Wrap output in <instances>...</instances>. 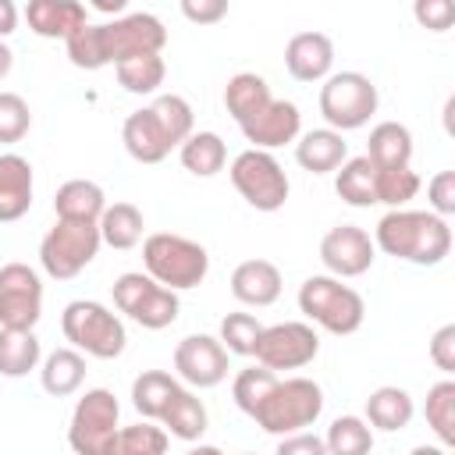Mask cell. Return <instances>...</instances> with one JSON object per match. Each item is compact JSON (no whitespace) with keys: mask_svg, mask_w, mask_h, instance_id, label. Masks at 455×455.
<instances>
[{"mask_svg":"<svg viewBox=\"0 0 455 455\" xmlns=\"http://www.w3.org/2000/svg\"><path fill=\"white\" fill-rule=\"evenodd\" d=\"M274 455H327V444H323V437H320V434L299 430V434L281 437Z\"/></svg>","mask_w":455,"mask_h":455,"instance_id":"7dc6e473","label":"cell"},{"mask_svg":"<svg viewBox=\"0 0 455 455\" xmlns=\"http://www.w3.org/2000/svg\"><path fill=\"white\" fill-rule=\"evenodd\" d=\"M64 50H68V60L82 71H100L110 64L107 46H103V25H96V21H85L82 28H75L64 39Z\"/></svg>","mask_w":455,"mask_h":455,"instance_id":"f35d334b","label":"cell"},{"mask_svg":"<svg viewBox=\"0 0 455 455\" xmlns=\"http://www.w3.org/2000/svg\"><path fill=\"white\" fill-rule=\"evenodd\" d=\"M100 245H103V238H100L96 224L57 220L39 242V263L53 281H71L96 259Z\"/></svg>","mask_w":455,"mask_h":455,"instance_id":"ba28073f","label":"cell"},{"mask_svg":"<svg viewBox=\"0 0 455 455\" xmlns=\"http://www.w3.org/2000/svg\"><path fill=\"white\" fill-rule=\"evenodd\" d=\"M245 455H252V451H245Z\"/></svg>","mask_w":455,"mask_h":455,"instance_id":"11a10c76","label":"cell"},{"mask_svg":"<svg viewBox=\"0 0 455 455\" xmlns=\"http://www.w3.org/2000/svg\"><path fill=\"white\" fill-rule=\"evenodd\" d=\"M423 188L419 174L412 167H395V171H377V203L391 210H405L409 199H416Z\"/></svg>","mask_w":455,"mask_h":455,"instance_id":"b9f144b4","label":"cell"},{"mask_svg":"<svg viewBox=\"0 0 455 455\" xmlns=\"http://www.w3.org/2000/svg\"><path fill=\"white\" fill-rule=\"evenodd\" d=\"M270 100H274V96H270V85H267V78L256 75V71H238V75H231L228 85H224V107H228V114L235 117L238 128H242L245 121H252Z\"/></svg>","mask_w":455,"mask_h":455,"instance_id":"4316f807","label":"cell"},{"mask_svg":"<svg viewBox=\"0 0 455 455\" xmlns=\"http://www.w3.org/2000/svg\"><path fill=\"white\" fill-rule=\"evenodd\" d=\"M231 185L235 192L259 213H274L288 203V174L281 167V160L274 153H263V149H242L235 160H231Z\"/></svg>","mask_w":455,"mask_h":455,"instance_id":"52a82bcc","label":"cell"},{"mask_svg":"<svg viewBox=\"0 0 455 455\" xmlns=\"http://www.w3.org/2000/svg\"><path fill=\"white\" fill-rule=\"evenodd\" d=\"M107 210V196L96 181L89 178H71L57 188L53 196V213L57 220H75V224H100Z\"/></svg>","mask_w":455,"mask_h":455,"instance_id":"603a6c76","label":"cell"},{"mask_svg":"<svg viewBox=\"0 0 455 455\" xmlns=\"http://www.w3.org/2000/svg\"><path fill=\"white\" fill-rule=\"evenodd\" d=\"M18 28V7L11 0H0V43Z\"/></svg>","mask_w":455,"mask_h":455,"instance_id":"681fc988","label":"cell"},{"mask_svg":"<svg viewBox=\"0 0 455 455\" xmlns=\"http://www.w3.org/2000/svg\"><path fill=\"white\" fill-rule=\"evenodd\" d=\"M259 334H263V323H259L252 313H228V316L220 320L217 341L228 348V355H252Z\"/></svg>","mask_w":455,"mask_h":455,"instance_id":"60d3db41","label":"cell"},{"mask_svg":"<svg viewBox=\"0 0 455 455\" xmlns=\"http://www.w3.org/2000/svg\"><path fill=\"white\" fill-rule=\"evenodd\" d=\"M32 128V110L25 103V96L18 92H0V146L21 142Z\"/></svg>","mask_w":455,"mask_h":455,"instance_id":"7bdbcfd3","label":"cell"},{"mask_svg":"<svg viewBox=\"0 0 455 455\" xmlns=\"http://www.w3.org/2000/svg\"><path fill=\"white\" fill-rule=\"evenodd\" d=\"M178 160L188 174L196 178H213L224 171L228 164V146L217 132H192L181 146H178Z\"/></svg>","mask_w":455,"mask_h":455,"instance_id":"f1b7e54d","label":"cell"},{"mask_svg":"<svg viewBox=\"0 0 455 455\" xmlns=\"http://www.w3.org/2000/svg\"><path fill=\"white\" fill-rule=\"evenodd\" d=\"M409 455H448V448H441V444H416Z\"/></svg>","mask_w":455,"mask_h":455,"instance_id":"f5cc1de1","label":"cell"},{"mask_svg":"<svg viewBox=\"0 0 455 455\" xmlns=\"http://www.w3.org/2000/svg\"><path fill=\"white\" fill-rule=\"evenodd\" d=\"M142 267L156 284H164L171 291H188L206 281L210 252L185 235L156 231V235H146V242H142Z\"/></svg>","mask_w":455,"mask_h":455,"instance_id":"7a4b0ae2","label":"cell"},{"mask_svg":"<svg viewBox=\"0 0 455 455\" xmlns=\"http://www.w3.org/2000/svg\"><path fill=\"white\" fill-rule=\"evenodd\" d=\"M96 228H100L103 245L124 252V249H135V245L142 242L146 220H142V210H139L135 203H114V206L103 210V217H100Z\"/></svg>","mask_w":455,"mask_h":455,"instance_id":"d6a6232c","label":"cell"},{"mask_svg":"<svg viewBox=\"0 0 455 455\" xmlns=\"http://www.w3.org/2000/svg\"><path fill=\"white\" fill-rule=\"evenodd\" d=\"M377 259V245L370 231L359 224H334L320 238V263L327 267L331 277H363Z\"/></svg>","mask_w":455,"mask_h":455,"instance_id":"5bb4252c","label":"cell"},{"mask_svg":"<svg viewBox=\"0 0 455 455\" xmlns=\"http://www.w3.org/2000/svg\"><path fill=\"white\" fill-rule=\"evenodd\" d=\"M412 14H416V21H419L423 28H430V32H448L451 21H455V4H451V0H416Z\"/></svg>","mask_w":455,"mask_h":455,"instance_id":"f6af8a7d","label":"cell"},{"mask_svg":"<svg viewBox=\"0 0 455 455\" xmlns=\"http://www.w3.org/2000/svg\"><path fill=\"white\" fill-rule=\"evenodd\" d=\"M43 359V345L36 331H7L0 327V377H28Z\"/></svg>","mask_w":455,"mask_h":455,"instance_id":"4dcf8cb0","label":"cell"},{"mask_svg":"<svg viewBox=\"0 0 455 455\" xmlns=\"http://www.w3.org/2000/svg\"><path fill=\"white\" fill-rule=\"evenodd\" d=\"M281 288H284V277L277 270V263L270 259H242L235 270H231V295L242 302V306H274L281 299Z\"/></svg>","mask_w":455,"mask_h":455,"instance_id":"ac0fdd59","label":"cell"},{"mask_svg":"<svg viewBox=\"0 0 455 455\" xmlns=\"http://www.w3.org/2000/svg\"><path fill=\"white\" fill-rule=\"evenodd\" d=\"M284 68L295 82H323L334 68V43L323 32H295L284 43Z\"/></svg>","mask_w":455,"mask_h":455,"instance_id":"e0dca14e","label":"cell"},{"mask_svg":"<svg viewBox=\"0 0 455 455\" xmlns=\"http://www.w3.org/2000/svg\"><path fill=\"white\" fill-rule=\"evenodd\" d=\"M299 313L323 327L327 334H355L366 320V302L355 288L341 284L331 274H313L299 284Z\"/></svg>","mask_w":455,"mask_h":455,"instance_id":"277c9868","label":"cell"},{"mask_svg":"<svg viewBox=\"0 0 455 455\" xmlns=\"http://www.w3.org/2000/svg\"><path fill=\"white\" fill-rule=\"evenodd\" d=\"M178 387L181 384H178L174 373H167V370H142L132 380V405H135V412L142 419L160 423V416H164V409H167V402H171V395Z\"/></svg>","mask_w":455,"mask_h":455,"instance_id":"f546056e","label":"cell"},{"mask_svg":"<svg viewBox=\"0 0 455 455\" xmlns=\"http://www.w3.org/2000/svg\"><path fill=\"white\" fill-rule=\"evenodd\" d=\"M92 7H96L100 14H117V18L124 14V0H96Z\"/></svg>","mask_w":455,"mask_h":455,"instance_id":"f907efd6","label":"cell"},{"mask_svg":"<svg viewBox=\"0 0 455 455\" xmlns=\"http://www.w3.org/2000/svg\"><path fill=\"white\" fill-rule=\"evenodd\" d=\"M114 306H117L128 320H135L139 327H146V331H164V327H171V323L178 320V309H181L178 291L156 284V281H153L149 274H142V270H128V274H121V277L114 281Z\"/></svg>","mask_w":455,"mask_h":455,"instance_id":"9c48e42d","label":"cell"},{"mask_svg":"<svg viewBox=\"0 0 455 455\" xmlns=\"http://www.w3.org/2000/svg\"><path fill=\"white\" fill-rule=\"evenodd\" d=\"M295 160L309 174H331L348 160V142L334 128H313L295 139Z\"/></svg>","mask_w":455,"mask_h":455,"instance_id":"44dd1931","label":"cell"},{"mask_svg":"<svg viewBox=\"0 0 455 455\" xmlns=\"http://www.w3.org/2000/svg\"><path fill=\"white\" fill-rule=\"evenodd\" d=\"M334 192L348 206H373L377 203V167L366 156H348L334 171Z\"/></svg>","mask_w":455,"mask_h":455,"instance_id":"1f68e13d","label":"cell"},{"mask_svg":"<svg viewBox=\"0 0 455 455\" xmlns=\"http://www.w3.org/2000/svg\"><path fill=\"white\" fill-rule=\"evenodd\" d=\"M174 373L188 387H217L228 377V348L213 334H188L174 345Z\"/></svg>","mask_w":455,"mask_h":455,"instance_id":"9a60e30c","label":"cell"},{"mask_svg":"<svg viewBox=\"0 0 455 455\" xmlns=\"http://www.w3.org/2000/svg\"><path fill=\"white\" fill-rule=\"evenodd\" d=\"M242 135L249 142V149H277V146H288L302 135V114L291 100H270L252 121L242 124Z\"/></svg>","mask_w":455,"mask_h":455,"instance_id":"2e32d148","label":"cell"},{"mask_svg":"<svg viewBox=\"0 0 455 455\" xmlns=\"http://www.w3.org/2000/svg\"><path fill=\"white\" fill-rule=\"evenodd\" d=\"M185 455H224L217 444H199V448H188Z\"/></svg>","mask_w":455,"mask_h":455,"instance_id":"db71d44e","label":"cell"},{"mask_svg":"<svg viewBox=\"0 0 455 455\" xmlns=\"http://www.w3.org/2000/svg\"><path fill=\"white\" fill-rule=\"evenodd\" d=\"M39 380H43V391L53 395V398L75 395L85 384V355L75 352L71 345L68 348H53L39 366Z\"/></svg>","mask_w":455,"mask_h":455,"instance_id":"83f0119b","label":"cell"},{"mask_svg":"<svg viewBox=\"0 0 455 455\" xmlns=\"http://www.w3.org/2000/svg\"><path fill=\"white\" fill-rule=\"evenodd\" d=\"M316 352H320V334L309 323H302V320H284V323L263 327L252 355L270 373H281V370L309 366L316 359Z\"/></svg>","mask_w":455,"mask_h":455,"instance_id":"8fae6325","label":"cell"},{"mask_svg":"<svg viewBox=\"0 0 455 455\" xmlns=\"http://www.w3.org/2000/svg\"><path fill=\"white\" fill-rule=\"evenodd\" d=\"M380 92L363 71H334L320 85V114L334 132H355L377 114Z\"/></svg>","mask_w":455,"mask_h":455,"instance_id":"8992f818","label":"cell"},{"mask_svg":"<svg viewBox=\"0 0 455 455\" xmlns=\"http://www.w3.org/2000/svg\"><path fill=\"white\" fill-rule=\"evenodd\" d=\"M32 164L21 153H0V224L21 220L32 206Z\"/></svg>","mask_w":455,"mask_h":455,"instance_id":"d6986e66","label":"cell"},{"mask_svg":"<svg viewBox=\"0 0 455 455\" xmlns=\"http://www.w3.org/2000/svg\"><path fill=\"white\" fill-rule=\"evenodd\" d=\"M117 419H121V405H117L114 391L89 387L71 409V423H68L71 451L75 455H103L117 434Z\"/></svg>","mask_w":455,"mask_h":455,"instance_id":"30bf717a","label":"cell"},{"mask_svg":"<svg viewBox=\"0 0 455 455\" xmlns=\"http://www.w3.org/2000/svg\"><path fill=\"white\" fill-rule=\"evenodd\" d=\"M121 142H124L128 156L139 160V164H160V160H167V153H171V146H167V139H164V128H160V121L153 117L149 107L132 110V114L124 117V124H121Z\"/></svg>","mask_w":455,"mask_h":455,"instance_id":"7402d4cb","label":"cell"},{"mask_svg":"<svg viewBox=\"0 0 455 455\" xmlns=\"http://www.w3.org/2000/svg\"><path fill=\"white\" fill-rule=\"evenodd\" d=\"M181 14L192 25H217L228 14V0H181Z\"/></svg>","mask_w":455,"mask_h":455,"instance_id":"c3c4849f","label":"cell"},{"mask_svg":"<svg viewBox=\"0 0 455 455\" xmlns=\"http://www.w3.org/2000/svg\"><path fill=\"white\" fill-rule=\"evenodd\" d=\"M60 331L71 341L75 352L92 359H117L128 345L124 323L114 309H107L96 299H75L60 313Z\"/></svg>","mask_w":455,"mask_h":455,"instance_id":"5b68a950","label":"cell"},{"mask_svg":"<svg viewBox=\"0 0 455 455\" xmlns=\"http://www.w3.org/2000/svg\"><path fill=\"white\" fill-rule=\"evenodd\" d=\"M423 416H427V427L437 434L441 448H451V444H455V380H451V377L437 380V384L427 391Z\"/></svg>","mask_w":455,"mask_h":455,"instance_id":"8d00e7d4","label":"cell"},{"mask_svg":"<svg viewBox=\"0 0 455 455\" xmlns=\"http://www.w3.org/2000/svg\"><path fill=\"white\" fill-rule=\"evenodd\" d=\"M430 363L441 373H455V323H444L434 338H430Z\"/></svg>","mask_w":455,"mask_h":455,"instance_id":"bcb514c9","label":"cell"},{"mask_svg":"<svg viewBox=\"0 0 455 455\" xmlns=\"http://www.w3.org/2000/svg\"><path fill=\"white\" fill-rule=\"evenodd\" d=\"M377 171H395L409 167L412 160V132L402 121H380L370 128V142L363 153Z\"/></svg>","mask_w":455,"mask_h":455,"instance_id":"cb8c5ba5","label":"cell"},{"mask_svg":"<svg viewBox=\"0 0 455 455\" xmlns=\"http://www.w3.org/2000/svg\"><path fill=\"white\" fill-rule=\"evenodd\" d=\"M114 75H117L124 92L153 96L167 78V64H164L160 53H139V57H128V60L114 64Z\"/></svg>","mask_w":455,"mask_h":455,"instance_id":"836d02e7","label":"cell"},{"mask_svg":"<svg viewBox=\"0 0 455 455\" xmlns=\"http://www.w3.org/2000/svg\"><path fill=\"white\" fill-rule=\"evenodd\" d=\"M327 455H370L373 451V427L363 416H338L323 434Z\"/></svg>","mask_w":455,"mask_h":455,"instance_id":"74e56055","label":"cell"},{"mask_svg":"<svg viewBox=\"0 0 455 455\" xmlns=\"http://www.w3.org/2000/svg\"><path fill=\"white\" fill-rule=\"evenodd\" d=\"M427 199H430V213L448 220L455 213V171H437L427 181Z\"/></svg>","mask_w":455,"mask_h":455,"instance_id":"ee69618b","label":"cell"},{"mask_svg":"<svg viewBox=\"0 0 455 455\" xmlns=\"http://www.w3.org/2000/svg\"><path fill=\"white\" fill-rule=\"evenodd\" d=\"M149 110H153V117L160 121L164 139H167L171 149H178V146L196 132L192 103H188L185 96H178V92H164V96H156V100L149 103Z\"/></svg>","mask_w":455,"mask_h":455,"instance_id":"d590c367","label":"cell"},{"mask_svg":"<svg viewBox=\"0 0 455 455\" xmlns=\"http://www.w3.org/2000/svg\"><path fill=\"white\" fill-rule=\"evenodd\" d=\"M160 427L167 430V437H178V441H199L210 427V412L203 405V398L192 391V387H178L160 416Z\"/></svg>","mask_w":455,"mask_h":455,"instance_id":"d4e9b609","label":"cell"},{"mask_svg":"<svg viewBox=\"0 0 455 455\" xmlns=\"http://www.w3.org/2000/svg\"><path fill=\"white\" fill-rule=\"evenodd\" d=\"M167 430L142 419V423H132V427H117L114 441L107 444L103 455H167Z\"/></svg>","mask_w":455,"mask_h":455,"instance_id":"e575fe53","label":"cell"},{"mask_svg":"<svg viewBox=\"0 0 455 455\" xmlns=\"http://www.w3.org/2000/svg\"><path fill=\"white\" fill-rule=\"evenodd\" d=\"M412 416H416V402L405 387L384 384V387L370 391V398H366V423L377 430H387V434L405 430L412 423Z\"/></svg>","mask_w":455,"mask_h":455,"instance_id":"484cf974","label":"cell"},{"mask_svg":"<svg viewBox=\"0 0 455 455\" xmlns=\"http://www.w3.org/2000/svg\"><path fill=\"white\" fill-rule=\"evenodd\" d=\"M323 412V387L309 377H277V384L270 387V395L259 402V409L252 412L256 427L274 434V437H288L299 434L306 427H313Z\"/></svg>","mask_w":455,"mask_h":455,"instance_id":"3957f363","label":"cell"},{"mask_svg":"<svg viewBox=\"0 0 455 455\" xmlns=\"http://www.w3.org/2000/svg\"><path fill=\"white\" fill-rule=\"evenodd\" d=\"M11 64H14V53H11L7 43H0V82L11 75Z\"/></svg>","mask_w":455,"mask_h":455,"instance_id":"816d5d0a","label":"cell"},{"mask_svg":"<svg viewBox=\"0 0 455 455\" xmlns=\"http://www.w3.org/2000/svg\"><path fill=\"white\" fill-rule=\"evenodd\" d=\"M277 384V373H270L267 366H245V370H238L235 373V384H231V398H235V405L245 412V416H252L256 409H259V402L270 395V387Z\"/></svg>","mask_w":455,"mask_h":455,"instance_id":"ab89813d","label":"cell"},{"mask_svg":"<svg viewBox=\"0 0 455 455\" xmlns=\"http://www.w3.org/2000/svg\"><path fill=\"white\" fill-rule=\"evenodd\" d=\"M43 316V281L28 263L0 267V327L36 331Z\"/></svg>","mask_w":455,"mask_h":455,"instance_id":"7c38bea8","label":"cell"},{"mask_svg":"<svg viewBox=\"0 0 455 455\" xmlns=\"http://www.w3.org/2000/svg\"><path fill=\"white\" fill-rule=\"evenodd\" d=\"M25 21L39 39H68L89 21V7L78 0H28Z\"/></svg>","mask_w":455,"mask_h":455,"instance_id":"ffe728a7","label":"cell"},{"mask_svg":"<svg viewBox=\"0 0 455 455\" xmlns=\"http://www.w3.org/2000/svg\"><path fill=\"white\" fill-rule=\"evenodd\" d=\"M100 25H103V46H107L110 64H121L139 53H160L167 46V28L149 11H132L114 21H100Z\"/></svg>","mask_w":455,"mask_h":455,"instance_id":"4fadbf2b","label":"cell"},{"mask_svg":"<svg viewBox=\"0 0 455 455\" xmlns=\"http://www.w3.org/2000/svg\"><path fill=\"white\" fill-rule=\"evenodd\" d=\"M373 245L416 267H437L451 252V228L430 210H387L377 220Z\"/></svg>","mask_w":455,"mask_h":455,"instance_id":"6da1fadb","label":"cell"}]
</instances>
